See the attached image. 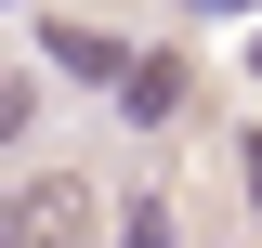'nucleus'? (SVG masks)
<instances>
[{
    "label": "nucleus",
    "instance_id": "7",
    "mask_svg": "<svg viewBox=\"0 0 262 248\" xmlns=\"http://www.w3.org/2000/svg\"><path fill=\"white\" fill-rule=\"evenodd\" d=\"M196 13H262V0H196Z\"/></svg>",
    "mask_w": 262,
    "mask_h": 248
},
{
    "label": "nucleus",
    "instance_id": "2",
    "mask_svg": "<svg viewBox=\"0 0 262 248\" xmlns=\"http://www.w3.org/2000/svg\"><path fill=\"white\" fill-rule=\"evenodd\" d=\"M184 92H196L184 53H131V65H118V118H131V131H170V118H184Z\"/></svg>",
    "mask_w": 262,
    "mask_h": 248
},
{
    "label": "nucleus",
    "instance_id": "1",
    "mask_svg": "<svg viewBox=\"0 0 262 248\" xmlns=\"http://www.w3.org/2000/svg\"><path fill=\"white\" fill-rule=\"evenodd\" d=\"M0 248H105L92 183H79V170H27V183L0 196Z\"/></svg>",
    "mask_w": 262,
    "mask_h": 248
},
{
    "label": "nucleus",
    "instance_id": "5",
    "mask_svg": "<svg viewBox=\"0 0 262 248\" xmlns=\"http://www.w3.org/2000/svg\"><path fill=\"white\" fill-rule=\"evenodd\" d=\"M27 118H39V79H0V144H27Z\"/></svg>",
    "mask_w": 262,
    "mask_h": 248
},
{
    "label": "nucleus",
    "instance_id": "3",
    "mask_svg": "<svg viewBox=\"0 0 262 248\" xmlns=\"http://www.w3.org/2000/svg\"><path fill=\"white\" fill-rule=\"evenodd\" d=\"M39 53H53V79H92V92H118L131 39H118V27H39Z\"/></svg>",
    "mask_w": 262,
    "mask_h": 248
},
{
    "label": "nucleus",
    "instance_id": "6",
    "mask_svg": "<svg viewBox=\"0 0 262 248\" xmlns=\"http://www.w3.org/2000/svg\"><path fill=\"white\" fill-rule=\"evenodd\" d=\"M236 183H249V209H262V131H249V144H236Z\"/></svg>",
    "mask_w": 262,
    "mask_h": 248
},
{
    "label": "nucleus",
    "instance_id": "4",
    "mask_svg": "<svg viewBox=\"0 0 262 248\" xmlns=\"http://www.w3.org/2000/svg\"><path fill=\"white\" fill-rule=\"evenodd\" d=\"M105 248H184V235H170V196H118V222H105Z\"/></svg>",
    "mask_w": 262,
    "mask_h": 248
}]
</instances>
